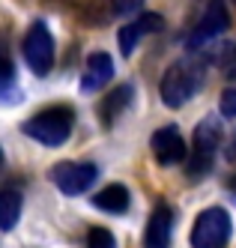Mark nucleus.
I'll use <instances>...</instances> for the list:
<instances>
[{"mask_svg": "<svg viewBox=\"0 0 236 248\" xmlns=\"http://www.w3.org/2000/svg\"><path fill=\"white\" fill-rule=\"evenodd\" d=\"M206 81V60L201 54H186L168 66V72L161 75L158 96L168 108H183L186 102H191Z\"/></svg>", "mask_w": 236, "mask_h": 248, "instance_id": "1", "label": "nucleus"}, {"mask_svg": "<svg viewBox=\"0 0 236 248\" xmlns=\"http://www.w3.org/2000/svg\"><path fill=\"white\" fill-rule=\"evenodd\" d=\"M72 129H75V108H69V105H51V108L36 111L30 120L21 123V132L27 138H33L36 144L51 147V150L63 147Z\"/></svg>", "mask_w": 236, "mask_h": 248, "instance_id": "2", "label": "nucleus"}, {"mask_svg": "<svg viewBox=\"0 0 236 248\" xmlns=\"http://www.w3.org/2000/svg\"><path fill=\"white\" fill-rule=\"evenodd\" d=\"M221 140H224V126H221V120L215 117V114L204 117V120L194 126V135H191L194 153H191V162H189V168H186L189 180H201L204 173H209L212 158H215V153H219Z\"/></svg>", "mask_w": 236, "mask_h": 248, "instance_id": "3", "label": "nucleus"}, {"mask_svg": "<svg viewBox=\"0 0 236 248\" xmlns=\"http://www.w3.org/2000/svg\"><path fill=\"white\" fill-rule=\"evenodd\" d=\"M233 236V218L224 206H206L197 212L189 242L191 248H227Z\"/></svg>", "mask_w": 236, "mask_h": 248, "instance_id": "4", "label": "nucleus"}, {"mask_svg": "<svg viewBox=\"0 0 236 248\" xmlns=\"http://www.w3.org/2000/svg\"><path fill=\"white\" fill-rule=\"evenodd\" d=\"M21 54H24V63L33 75L45 78L54 66V36L45 21H33L21 39Z\"/></svg>", "mask_w": 236, "mask_h": 248, "instance_id": "5", "label": "nucleus"}, {"mask_svg": "<svg viewBox=\"0 0 236 248\" xmlns=\"http://www.w3.org/2000/svg\"><path fill=\"white\" fill-rule=\"evenodd\" d=\"M230 27V12H227V3L224 0H209L204 15H201V21H197V27L191 30V36H189V54H197V51H204L209 48L212 42H219L224 33Z\"/></svg>", "mask_w": 236, "mask_h": 248, "instance_id": "6", "label": "nucleus"}, {"mask_svg": "<svg viewBox=\"0 0 236 248\" xmlns=\"http://www.w3.org/2000/svg\"><path fill=\"white\" fill-rule=\"evenodd\" d=\"M48 176H51V183L57 186L60 194L78 198V194H84L99 180V165L96 162H57L48 170Z\"/></svg>", "mask_w": 236, "mask_h": 248, "instance_id": "7", "label": "nucleus"}, {"mask_svg": "<svg viewBox=\"0 0 236 248\" xmlns=\"http://www.w3.org/2000/svg\"><path fill=\"white\" fill-rule=\"evenodd\" d=\"M150 150L156 155V162L165 165V168L183 165L186 158H189L186 138H183V132H179L176 126H161V129H156L153 138H150Z\"/></svg>", "mask_w": 236, "mask_h": 248, "instance_id": "8", "label": "nucleus"}, {"mask_svg": "<svg viewBox=\"0 0 236 248\" xmlns=\"http://www.w3.org/2000/svg\"><path fill=\"white\" fill-rule=\"evenodd\" d=\"M161 27H165V18H161L158 12H141L135 21L123 24L117 30V45H120V54L123 57H132L135 48L143 36H150V33H161Z\"/></svg>", "mask_w": 236, "mask_h": 248, "instance_id": "9", "label": "nucleus"}, {"mask_svg": "<svg viewBox=\"0 0 236 248\" xmlns=\"http://www.w3.org/2000/svg\"><path fill=\"white\" fill-rule=\"evenodd\" d=\"M173 242V209L168 203H158L143 227V248H171Z\"/></svg>", "mask_w": 236, "mask_h": 248, "instance_id": "10", "label": "nucleus"}, {"mask_svg": "<svg viewBox=\"0 0 236 248\" xmlns=\"http://www.w3.org/2000/svg\"><path fill=\"white\" fill-rule=\"evenodd\" d=\"M114 78V57L108 51H96V54L87 57V66H84V75H81V93H96L102 87H108Z\"/></svg>", "mask_w": 236, "mask_h": 248, "instance_id": "11", "label": "nucleus"}, {"mask_svg": "<svg viewBox=\"0 0 236 248\" xmlns=\"http://www.w3.org/2000/svg\"><path fill=\"white\" fill-rule=\"evenodd\" d=\"M132 99H135V87H132L129 81L120 84V87H114V90H108L105 99L99 102V120H102V126L111 129L114 123H117L126 111H129Z\"/></svg>", "mask_w": 236, "mask_h": 248, "instance_id": "12", "label": "nucleus"}, {"mask_svg": "<svg viewBox=\"0 0 236 248\" xmlns=\"http://www.w3.org/2000/svg\"><path fill=\"white\" fill-rule=\"evenodd\" d=\"M90 203H93L96 209H102V212H108V216H126L129 206H132V191L123 183H111L102 191H96Z\"/></svg>", "mask_w": 236, "mask_h": 248, "instance_id": "13", "label": "nucleus"}, {"mask_svg": "<svg viewBox=\"0 0 236 248\" xmlns=\"http://www.w3.org/2000/svg\"><path fill=\"white\" fill-rule=\"evenodd\" d=\"M21 194L15 188H0V233H6L21 218Z\"/></svg>", "mask_w": 236, "mask_h": 248, "instance_id": "14", "label": "nucleus"}, {"mask_svg": "<svg viewBox=\"0 0 236 248\" xmlns=\"http://www.w3.org/2000/svg\"><path fill=\"white\" fill-rule=\"evenodd\" d=\"M21 99L18 93V75H15V66L12 60L0 51V105H12Z\"/></svg>", "mask_w": 236, "mask_h": 248, "instance_id": "15", "label": "nucleus"}, {"mask_svg": "<svg viewBox=\"0 0 236 248\" xmlns=\"http://www.w3.org/2000/svg\"><path fill=\"white\" fill-rule=\"evenodd\" d=\"M87 248H117V239L108 227H93L87 236Z\"/></svg>", "mask_w": 236, "mask_h": 248, "instance_id": "16", "label": "nucleus"}, {"mask_svg": "<svg viewBox=\"0 0 236 248\" xmlns=\"http://www.w3.org/2000/svg\"><path fill=\"white\" fill-rule=\"evenodd\" d=\"M219 111H221V117H224V120H236V84H230L227 90L221 93Z\"/></svg>", "mask_w": 236, "mask_h": 248, "instance_id": "17", "label": "nucleus"}, {"mask_svg": "<svg viewBox=\"0 0 236 248\" xmlns=\"http://www.w3.org/2000/svg\"><path fill=\"white\" fill-rule=\"evenodd\" d=\"M143 0H111V12L114 15H141Z\"/></svg>", "mask_w": 236, "mask_h": 248, "instance_id": "18", "label": "nucleus"}, {"mask_svg": "<svg viewBox=\"0 0 236 248\" xmlns=\"http://www.w3.org/2000/svg\"><path fill=\"white\" fill-rule=\"evenodd\" d=\"M227 75L236 78V39H233V54H230V66H227Z\"/></svg>", "mask_w": 236, "mask_h": 248, "instance_id": "19", "label": "nucleus"}, {"mask_svg": "<svg viewBox=\"0 0 236 248\" xmlns=\"http://www.w3.org/2000/svg\"><path fill=\"white\" fill-rule=\"evenodd\" d=\"M0 168H3V150H0Z\"/></svg>", "mask_w": 236, "mask_h": 248, "instance_id": "20", "label": "nucleus"}]
</instances>
